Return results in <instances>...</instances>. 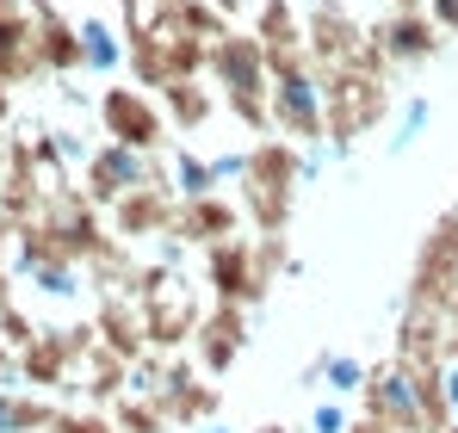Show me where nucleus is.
I'll return each instance as SVG.
<instances>
[{"label":"nucleus","instance_id":"1","mask_svg":"<svg viewBox=\"0 0 458 433\" xmlns=\"http://www.w3.org/2000/svg\"><path fill=\"white\" fill-rule=\"evenodd\" d=\"M322 99H328V149L335 161H347L360 137H372L378 124L396 118V69L384 63V50L366 38L353 69L322 74Z\"/></svg>","mask_w":458,"mask_h":433},{"label":"nucleus","instance_id":"2","mask_svg":"<svg viewBox=\"0 0 458 433\" xmlns=\"http://www.w3.org/2000/svg\"><path fill=\"white\" fill-rule=\"evenodd\" d=\"M205 81L224 93V112L248 137H273V69H267V50H260L254 31L229 25L224 38L211 44Z\"/></svg>","mask_w":458,"mask_h":433},{"label":"nucleus","instance_id":"3","mask_svg":"<svg viewBox=\"0 0 458 433\" xmlns=\"http://www.w3.org/2000/svg\"><path fill=\"white\" fill-rule=\"evenodd\" d=\"M254 235H292V216L304 199V149L285 137H254L248 143V180L235 186Z\"/></svg>","mask_w":458,"mask_h":433},{"label":"nucleus","instance_id":"4","mask_svg":"<svg viewBox=\"0 0 458 433\" xmlns=\"http://www.w3.org/2000/svg\"><path fill=\"white\" fill-rule=\"evenodd\" d=\"M205 63H211V44L155 25L149 13H143V19H124V69H131L137 87L161 93L167 81H192V74H205Z\"/></svg>","mask_w":458,"mask_h":433},{"label":"nucleus","instance_id":"5","mask_svg":"<svg viewBox=\"0 0 458 433\" xmlns=\"http://www.w3.org/2000/svg\"><path fill=\"white\" fill-rule=\"evenodd\" d=\"M93 118H99V131H106V143H124V149H143V155H161V149H174V124H167V112H161V99H155L149 87H137V81H112L99 99H93Z\"/></svg>","mask_w":458,"mask_h":433},{"label":"nucleus","instance_id":"6","mask_svg":"<svg viewBox=\"0 0 458 433\" xmlns=\"http://www.w3.org/2000/svg\"><path fill=\"white\" fill-rule=\"evenodd\" d=\"M137 186H174V161L167 155H143V149H124V143H93V155L81 161V192L99 211H112Z\"/></svg>","mask_w":458,"mask_h":433},{"label":"nucleus","instance_id":"7","mask_svg":"<svg viewBox=\"0 0 458 433\" xmlns=\"http://www.w3.org/2000/svg\"><path fill=\"white\" fill-rule=\"evenodd\" d=\"M453 297H458V216L440 211V216H434V229L421 235L415 260H409L403 303H409V310H434V316H446Z\"/></svg>","mask_w":458,"mask_h":433},{"label":"nucleus","instance_id":"8","mask_svg":"<svg viewBox=\"0 0 458 433\" xmlns=\"http://www.w3.org/2000/svg\"><path fill=\"white\" fill-rule=\"evenodd\" d=\"M199 260H205L211 303H248V310H260V303H267V291L279 285V279L267 273V260H260V242H248V235L211 242Z\"/></svg>","mask_w":458,"mask_h":433},{"label":"nucleus","instance_id":"9","mask_svg":"<svg viewBox=\"0 0 458 433\" xmlns=\"http://www.w3.org/2000/svg\"><path fill=\"white\" fill-rule=\"evenodd\" d=\"M304 50L316 74L353 69L366 50V19H353L347 0H310L304 6Z\"/></svg>","mask_w":458,"mask_h":433},{"label":"nucleus","instance_id":"10","mask_svg":"<svg viewBox=\"0 0 458 433\" xmlns=\"http://www.w3.org/2000/svg\"><path fill=\"white\" fill-rule=\"evenodd\" d=\"M93 347H99V335L87 322H75V328H44L31 347H19L25 390H75V371L87 365Z\"/></svg>","mask_w":458,"mask_h":433},{"label":"nucleus","instance_id":"11","mask_svg":"<svg viewBox=\"0 0 458 433\" xmlns=\"http://www.w3.org/2000/svg\"><path fill=\"white\" fill-rule=\"evenodd\" d=\"M273 137H285L298 149L328 143V99H322V74L316 69L273 81Z\"/></svg>","mask_w":458,"mask_h":433},{"label":"nucleus","instance_id":"12","mask_svg":"<svg viewBox=\"0 0 458 433\" xmlns=\"http://www.w3.org/2000/svg\"><path fill=\"white\" fill-rule=\"evenodd\" d=\"M366 38L384 50V63H390L396 74L428 69V63H440V50H446V31L434 25L428 6H415V13H384V19L366 25Z\"/></svg>","mask_w":458,"mask_h":433},{"label":"nucleus","instance_id":"13","mask_svg":"<svg viewBox=\"0 0 458 433\" xmlns=\"http://www.w3.org/2000/svg\"><path fill=\"white\" fill-rule=\"evenodd\" d=\"M248 347H254V310H248V303H211V310L199 316L192 360H199L205 378H229Z\"/></svg>","mask_w":458,"mask_h":433},{"label":"nucleus","instance_id":"14","mask_svg":"<svg viewBox=\"0 0 458 433\" xmlns=\"http://www.w3.org/2000/svg\"><path fill=\"white\" fill-rule=\"evenodd\" d=\"M360 415H372L396 433H428V415H421V396H415V371L396 360L372 365L366 390H360Z\"/></svg>","mask_w":458,"mask_h":433},{"label":"nucleus","instance_id":"15","mask_svg":"<svg viewBox=\"0 0 458 433\" xmlns=\"http://www.w3.org/2000/svg\"><path fill=\"white\" fill-rule=\"evenodd\" d=\"M161 409H167V421L174 428H205V421H217L224 415V390L199 371V360H192V347L186 353H174V365H167V384H161V396H155Z\"/></svg>","mask_w":458,"mask_h":433},{"label":"nucleus","instance_id":"16","mask_svg":"<svg viewBox=\"0 0 458 433\" xmlns=\"http://www.w3.org/2000/svg\"><path fill=\"white\" fill-rule=\"evenodd\" d=\"M248 31L260 38L273 81H279V74L310 69V50H304V6H298V0H254V25H248Z\"/></svg>","mask_w":458,"mask_h":433},{"label":"nucleus","instance_id":"17","mask_svg":"<svg viewBox=\"0 0 458 433\" xmlns=\"http://www.w3.org/2000/svg\"><path fill=\"white\" fill-rule=\"evenodd\" d=\"M199 316H205V303H199V291H192L186 273H180L167 291L143 297V322H149V347L155 353H186L192 335H199Z\"/></svg>","mask_w":458,"mask_h":433},{"label":"nucleus","instance_id":"18","mask_svg":"<svg viewBox=\"0 0 458 433\" xmlns=\"http://www.w3.org/2000/svg\"><path fill=\"white\" fill-rule=\"evenodd\" d=\"M174 216H180V192L174 186H137V192H124L106 223H112V235L118 242H161V235H174Z\"/></svg>","mask_w":458,"mask_h":433},{"label":"nucleus","instance_id":"19","mask_svg":"<svg viewBox=\"0 0 458 433\" xmlns=\"http://www.w3.org/2000/svg\"><path fill=\"white\" fill-rule=\"evenodd\" d=\"M242 199H229V192H199V199H180V216H174V235L186 242V248H211V242H229V235H242Z\"/></svg>","mask_w":458,"mask_h":433},{"label":"nucleus","instance_id":"20","mask_svg":"<svg viewBox=\"0 0 458 433\" xmlns=\"http://www.w3.org/2000/svg\"><path fill=\"white\" fill-rule=\"evenodd\" d=\"M0 74H6V87H25V81L44 74V63H38V13H31V0H0Z\"/></svg>","mask_w":458,"mask_h":433},{"label":"nucleus","instance_id":"21","mask_svg":"<svg viewBox=\"0 0 458 433\" xmlns=\"http://www.w3.org/2000/svg\"><path fill=\"white\" fill-rule=\"evenodd\" d=\"M93 335H99V347H112L118 360H131V365L149 353V322H143V303L131 291H99Z\"/></svg>","mask_w":458,"mask_h":433},{"label":"nucleus","instance_id":"22","mask_svg":"<svg viewBox=\"0 0 458 433\" xmlns=\"http://www.w3.org/2000/svg\"><path fill=\"white\" fill-rule=\"evenodd\" d=\"M31 13H38V63H44V74L69 81V74L87 69V50H81V19H63L50 0H31Z\"/></svg>","mask_w":458,"mask_h":433},{"label":"nucleus","instance_id":"23","mask_svg":"<svg viewBox=\"0 0 458 433\" xmlns=\"http://www.w3.org/2000/svg\"><path fill=\"white\" fill-rule=\"evenodd\" d=\"M155 99H161L167 124H174V137H205L211 118H217V106H224V93L205 87V74H192V81H167Z\"/></svg>","mask_w":458,"mask_h":433},{"label":"nucleus","instance_id":"24","mask_svg":"<svg viewBox=\"0 0 458 433\" xmlns=\"http://www.w3.org/2000/svg\"><path fill=\"white\" fill-rule=\"evenodd\" d=\"M390 360L409 365V371H421V365H446V316H434V310H409V303H403Z\"/></svg>","mask_w":458,"mask_h":433},{"label":"nucleus","instance_id":"25","mask_svg":"<svg viewBox=\"0 0 458 433\" xmlns=\"http://www.w3.org/2000/svg\"><path fill=\"white\" fill-rule=\"evenodd\" d=\"M75 396H87L93 409H112L118 396H131V360H118L112 347H93L87 353V378L75 384Z\"/></svg>","mask_w":458,"mask_h":433},{"label":"nucleus","instance_id":"26","mask_svg":"<svg viewBox=\"0 0 458 433\" xmlns=\"http://www.w3.org/2000/svg\"><path fill=\"white\" fill-rule=\"evenodd\" d=\"M81 50H87V69L93 74L124 69V25H112L106 13H87L81 19Z\"/></svg>","mask_w":458,"mask_h":433},{"label":"nucleus","instance_id":"27","mask_svg":"<svg viewBox=\"0 0 458 433\" xmlns=\"http://www.w3.org/2000/svg\"><path fill=\"white\" fill-rule=\"evenodd\" d=\"M56 403L31 396V390H0V433H50Z\"/></svg>","mask_w":458,"mask_h":433},{"label":"nucleus","instance_id":"28","mask_svg":"<svg viewBox=\"0 0 458 433\" xmlns=\"http://www.w3.org/2000/svg\"><path fill=\"white\" fill-rule=\"evenodd\" d=\"M167 161H174V192H180V199H199V192H224V180H217L211 155H199L192 143H174V149H167Z\"/></svg>","mask_w":458,"mask_h":433},{"label":"nucleus","instance_id":"29","mask_svg":"<svg viewBox=\"0 0 458 433\" xmlns=\"http://www.w3.org/2000/svg\"><path fill=\"white\" fill-rule=\"evenodd\" d=\"M428 124H434V99L428 93H403V106H396V118H390V155H409V149L428 137Z\"/></svg>","mask_w":458,"mask_h":433},{"label":"nucleus","instance_id":"30","mask_svg":"<svg viewBox=\"0 0 458 433\" xmlns=\"http://www.w3.org/2000/svg\"><path fill=\"white\" fill-rule=\"evenodd\" d=\"M366 378H372V365L353 360V353H322V396H341V403H353L360 390H366Z\"/></svg>","mask_w":458,"mask_h":433},{"label":"nucleus","instance_id":"31","mask_svg":"<svg viewBox=\"0 0 458 433\" xmlns=\"http://www.w3.org/2000/svg\"><path fill=\"white\" fill-rule=\"evenodd\" d=\"M112 421H118V433H167V428H174L167 409H161L155 396H137V390L112 403Z\"/></svg>","mask_w":458,"mask_h":433},{"label":"nucleus","instance_id":"32","mask_svg":"<svg viewBox=\"0 0 458 433\" xmlns=\"http://www.w3.org/2000/svg\"><path fill=\"white\" fill-rule=\"evenodd\" d=\"M50 433H118V421L106 415V409H56V421H50Z\"/></svg>","mask_w":458,"mask_h":433},{"label":"nucleus","instance_id":"33","mask_svg":"<svg viewBox=\"0 0 458 433\" xmlns=\"http://www.w3.org/2000/svg\"><path fill=\"white\" fill-rule=\"evenodd\" d=\"M304 428L310 433H347V428H353V415H347V403H341V396H316V403H310V415H304Z\"/></svg>","mask_w":458,"mask_h":433},{"label":"nucleus","instance_id":"34","mask_svg":"<svg viewBox=\"0 0 458 433\" xmlns=\"http://www.w3.org/2000/svg\"><path fill=\"white\" fill-rule=\"evenodd\" d=\"M38 335H44V328H38L19 303H6V310H0V341H6V347H31Z\"/></svg>","mask_w":458,"mask_h":433},{"label":"nucleus","instance_id":"35","mask_svg":"<svg viewBox=\"0 0 458 433\" xmlns=\"http://www.w3.org/2000/svg\"><path fill=\"white\" fill-rule=\"evenodd\" d=\"M211 167H217L224 186H242V180H248V149H224V155H211Z\"/></svg>","mask_w":458,"mask_h":433},{"label":"nucleus","instance_id":"36","mask_svg":"<svg viewBox=\"0 0 458 433\" xmlns=\"http://www.w3.org/2000/svg\"><path fill=\"white\" fill-rule=\"evenodd\" d=\"M428 13H434V25L446 38H458V0H428Z\"/></svg>","mask_w":458,"mask_h":433},{"label":"nucleus","instance_id":"37","mask_svg":"<svg viewBox=\"0 0 458 433\" xmlns=\"http://www.w3.org/2000/svg\"><path fill=\"white\" fill-rule=\"evenodd\" d=\"M298 390H310V396H322V353H316V360H310L304 371H298Z\"/></svg>","mask_w":458,"mask_h":433},{"label":"nucleus","instance_id":"38","mask_svg":"<svg viewBox=\"0 0 458 433\" xmlns=\"http://www.w3.org/2000/svg\"><path fill=\"white\" fill-rule=\"evenodd\" d=\"M211 6H217L229 25H235V19H248V6H254V0H211Z\"/></svg>","mask_w":458,"mask_h":433},{"label":"nucleus","instance_id":"39","mask_svg":"<svg viewBox=\"0 0 458 433\" xmlns=\"http://www.w3.org/2000/svg\"><path fill=\"white\" fill-rule=\"evenodd\" d=\"M118 6H124V19H143L149 13V0H118Z\"/></svg>","mask_w":458,"mask_h":433},{"label":"nucleus","instance_id":"40","mask_svg":"<svg viewBox=\"0 0 458 433\" xmlns=\"http://www.w3.org/2000/svg\"><path fill=\"white\" fill-rule=\"evenodd\" d=\"M415 6H428V0H384V13H415Z\"/></svg>","mask_w":458,"mask_h":433},{"label":"nucleus","instance_id":"41","mask_svg":"<svg viewBox=\"0 0 458 433\" xmlns=\"http://www.w3.org/2000/svg\"><path fill=\"white\" fill-rule=\"evenodd\" d=\"M192 433H235V428H229L224 415H217V421H205V428H192Z\"/></svg>","mask_w":458,"mask_h":433},{"label":"nucleus","instance_id":"42","mask_svg":"<svg viewBox=\"0 0 458 433\" xmlns=\"http://www.w3.org/2000/svg\"><path fill=\"white\" fill-rule=\"evenodd\" d=\"M254 433H292V428H285V421H260Z\"/></svg>","mask_w":458,"mask_h":433},{"label":"nucleus","instance_id":"43","mask_svg":"<svg viewBox=\"0 0 458 433\" xmlns=\"http://www.w3.org/2000/svg\"><path fill=\"white\" fill-rule=\"evenodd\" d=\"M446 211H453V216H458V192H453V205H446Z\"/></svg>","mask_w":458,"mask_h":433},{"label":"nucleus","instance_id":"44","mask_svg":"<svg viewBox=\"0 0 458 433\" xmlns=\"http://www.w3.org/2000/svg\"><path fill=\"white\" fill-rule=\"evenodd\" d=\"M446 433H458V421H453V428H446Z\"/></svg>","mask_w":458,"mask_h":433}]
</instances>
